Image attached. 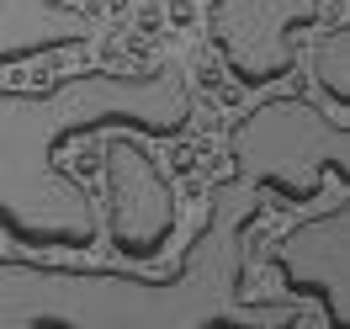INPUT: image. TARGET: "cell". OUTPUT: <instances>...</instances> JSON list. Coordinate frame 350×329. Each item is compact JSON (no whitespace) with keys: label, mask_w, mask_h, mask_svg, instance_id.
Here are the masks:
<instances>
[{"label":"cell","mask_w":350,"mask_h":329,"mask_svg":"<svg viewBox=\"0 0 350 329\" xmlns=\"http://www.w3.org/2000/svg\"><path fill=\"white\" fill-rule=\"evenodd\" d=\"M260 213V186L218 181L202 228L165 276L0 255V329H297L303 308L244 298V244Z\"/></svg>","instance_id":"1"},{"label":"cell","mask_w":350,"mask_h":329,"mask_svg":"<svg viewBox=\"0 0 350 329\" xmlns=\"http://www.w3.org/2000/svg\"><path fill=\"white\" fill-rule=\"evenodd\" d=\"M191 122L180 64L111 75L85 69L48 90H0V223L27 250H96L101 218L85 186L59 170V144L101 128L175 138Z\"/></svg>","instance_id":"2"},{"label":"cell","mask_w":350,"mask_h":329,"mask_svg":"<svg viewBox=\"0 0 350 329\" xmlns=\"http://www.w3.org/2000/svg\"><path fill=\"white\" fill-rule=\"evenodd\" d=\"M228 159L239 181L282 197L286 207H303L324 197V181L345 186L350 128L308 96H271L234 122Z\"/></svg>","instance_id":"3"},{"label":"cell","mask_w":350,"mask_h":329,"mask_svg":"<svg viewBox=\"0 0 350 329\" xmlns=\"http://www.w3.org/2000/svg\"><path fill=\"white\" fill-rule=\"evenodd\" d=\"M319 16V0H207V38L239 85H271L292 75L297 32Z\"/></svg>","instance_id":"4"},{"label":"cell","mask_w":350,"mask_h":329,"mask_svg":"<svg viewBox=\"0 0 350 329\" xmlns=\"http://www.w3.org/2000/svg\"><path fill=\"white\" fill-rule=\"evenodd\" d=\"M107 234L122 261H159L175 234V186L138 138H111L101 154Z\"/></svg>","instance_id":"5"},{"label":"cell","mask_w":350,"mask_h":329,"mask_svg":"<svg viewBox=\"0 0 350 329\" xmlns=\"http://www.w3.org/2000/svg\"><path fill=\"white\" fill-rule=\"evenodd\" d=\"M271 271L292 292H303L324 308L329 329H350V202L334 197L329 213L303 218L286 228L271 250Z\"/></svg>","instance_id":"6"},{"label":"cell","mask_w":350,"mask_h":329,"mask_svg":"<svg viewBox=\"0 0 350 329\" xmlns=\"http://www.w3.org/2000/svg\"><path fill=\"white\" fill-rule=\"evenodd\" d=\"M96 32V16L69 0H0V64L75 48Z\"/></svg>","instance_id":"7"},{"label":"cell","mask_w":350,"mask_h":329,"mask_svg":"<svg viewBox=\"0 0 350 329\" xmlns=\"http://www.w3.org/2000/svg\"><path fill=\"white\" fill-rule=\"evenodd\" d=\"M313 80L324 85V96L340 111L350 107V22H334L313 43Z\"/></svg>","instance_id":"8"}]
</instances>
